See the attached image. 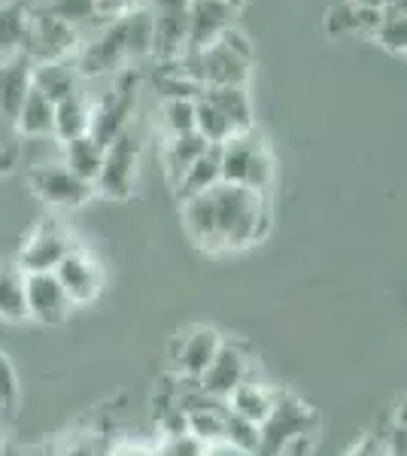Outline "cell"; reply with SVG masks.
<instances>
[{"instance_id": "obj_8", "label": "cell", "mask_w": 407, "mask_h": 456, "mask_svg": "<svg viewBox=\"0 0 407 456\" xmlns=\"http://www.w3.org/2000/svg\"><path fill=\"white\" fill-rule=\"evenodd\" d=\"M28 183H31L34 195L40 201H46L49 208H83L85 201L94 198V186L85 180H79L77 174L68 171L64 165H37L31 174H28Z\"/></svg>"}, {"instance_id": "obj_11", "label": "cell", "mask_w": 407, "mask_h": 456, "mask_svg": "<svg viewBox=\"0 0 407 456\" xmlns=\"http://www.w3.org/2000/svg\"><path fill=\"white\" fill-rule=\"evenodd\" d=\"M247 378H249L247 353H243L238 344L222 341L219 350H216V356H213V362L207 365V371L195 380V384H198V389H201L204 395L225 402L228 395H232Z\"/></svg>"}, {"instance_id": "obj_18", "label": "cell", "mask_w": 407, "mask_h": 456, "mask_svg": "<svg viewBox=\"0 0 407 456\" xmlns=\"http://www.w3.org/2000/svg\"><path fill=\"white\" fill-rule=\"evenodd\" d=\"M34 88H40L43 94L52 101V104H58V101L70 98V94H79V70L73 68L68 58H61V61H46V64H34Z\"/></svg>"}, {"instance_id": "obj_36", "label": "cell", "mask_w": 407, "mask_h": 456, "mask_svg": "<svg viewBox=\"0 0 407 456\" xmlns=\"http://www.w3.org/2000/svg\"><path fill=\"white\" fill-rule=\"evenodd\" d=\"M58 456H94V447L92 444H85V441H77V444H70V447H64Z\"/></svg>"}, {"instance_id": "obj_26", "label": "cell", "mask_w": 407, "mask_h": 456, "mask_svg": "<svg viewBox=\"0 0 407 456\" xmlns=\"http://www.w3.org/2000/svg\"><path fill=\"white\" fill-rule=\"evenodd\" d=\"M222 183V174H219V146H210L195 165L183 174V180L176 183L174 192L183 198H191V195H201V192H210L213 186Z\"/></svg>"}, {"instance_id": "obj_15", "label": "cell", "mask_w": 407, "mask_h": 456, "mask_svg": "<svg viewBox=\"0 0 407 456\" xmlns=\"http://www.w3.org/2000/svg\"><path fill=\"white\" fill-rule=\"evenodd\" d=\"M234 12H238V4L234 0H191L189 4V49L186 53H195V49L210 46L216 37L232 25Z\"/></svg>"}, {"instance_id": "obj_5", "label": "cell", "mask_w": 407, "mask_h": 456, "mask_svg": "<svg viewBox=\"0 0 407 456\" xmlns=\"http://www.w3.org/2000/svg\"><path fill=\"white\" fill-rule=\"evenodd\" d=\"M137 159H140V137L134 134V128H125L116 141L103 146V165L98 171V180H94V195L125 201V198L134 192Z\"/></svg>"}, {"instance_id": "obj_33", "label": "cell", "mask_w": 407, "mask_h": 456, "mask_svg": "<svg viewBox=\"0 0 407 456\" xmlns=\"http://www.w3.org/2000/svg\"><path fill=\"white\" fill-rule=\"evenodd\" d=\"M12 156H16V125L6 122L0 113V171L12 165Z\"/></svg>"}, {"instance_id": "obj_29", "label": "cell", "mask_w": 407, "mask_h": 456, "mask_svg": "<svg viewBox=\"0 0 407 456\" xmlns=\"http://www.w3.org/2000/svg\"><path fill=\"white\" fill-rule=\"evenodd\" d=\"M195 131L210 146H222V143L228 141V137H234V131H232V125H228V119L210 104V101L204 98V94L195 101Z\"/></svg>"}, {"instance_id": "obj_3", "label": "cell", "mask_w": 407, "mask_h": 456, "mask_svg": "<svg viewBox=\"0 0 407 456\" xmlns=\"http://www.w3.org/2000/svg\"><path fill=\"white\" fill-rule=\"evenodd\" d=\"M219 174L222 183H234V186H247L253 192L268 195L273 180V161L268 146L256 134V128L228 137L219 146Z\"/></svg>"}, {"instance_id": "obj_34", "label": "cell", "mask_w": 407, "mask_h": 456, "mask_svg": "<svg viewBox=\"0 0 407 456\" xmlns=\"http://www.w3.org/2000/svg\"><path fill=\"white\" fill-rule=\"evenodd\" d=\"M207 453V444H201L195 436H176V438H170L167 441V447H165V456H204Z\"/></svg>"}, {"instance_id": "obj_30", "label": "cell", "mask_w": 407, "mask_h": 456, "mask_svg": "<svg viewBox=\"0 0 407 456\" xmlns=\"http://www.w3.org/2000/svg\"><path fill=\"white\" fill-rule=\"evenodd\" d=\"M161 122H165L170 137L191 134V131H195V101H189V98L161 101Z\"/></svg>"}, {"instance_id": "obj_20", "label": "cell", "mask_w": 407, "mask_h": 456, "mask_svg": "<svg viewBox=\"0 0 407 456\" xmlns=\"http://www.w3.org/2000/svg\"><path fill=\"white\" fill-rule=\"evenodd\" d=\"M273 402H277V393H271L265 384H253L249 378L225 399L232 414H238V417H243V420H249L256 426L265 423V417L271 414Z\"/></svg>"}, {"instance_id": "obj_13", "label": "cell", "mask_w": 407, "mask_h": 456, "mask_svg": "<svg viewBox=\"0 0 407 456\" xmlns=\"http://www.w3.org/2000/svg\"><path fill=\"white\" fill-rule=\"evenodd\" d=\"M222 338L216 329H191L189 335H176L170 344V359H174V369L180 378L198 380L207 371V365L216 356Z\"/></svg>"}, {"instance_id": "obj_21", "label": "cell", "mask_w": 407, "mask_h": 456, "mask_svg": "<svg viewBox=\"0 0 407 456\" xmlns=\"http://www.w3.org/2000/svg\"><path fill=\"white\" fill-rule=\"evenodd\" d=\"M207 150H210V143H207L198 131H191V134H180V137H170L167 146H165V174H167L170 189H176V183L183 180V174H186Z\"/></svg>"}, {"instance_id": "obj_1", "label": "cell", "mask_w": 407, "mask_h": 456, "mask_svg": "<svg viewBox=\"0 0 407 456\" xmlns=\"http://www.w3.org/2000/svg\"><path fill=\"white\" fill-rule=\"evenodd\" d=\"M152 55V16L150 10H131L113 21L98 40L88 43L79 58V77H103L128 70L131 61Z\"/></svg>"}, {"instance_id": "obj_16", "label": "cell", "mask_w": 407, "mask_h": 456, "mask_svg": "<svg viewBox=\"0 0 407 456\" xmlns=\"http://www.w3.org/2000/svg\"><path fill=\"white\" fill-rule=\"evenodd\" d=\"M31 73H34V61L25 53L0 58V113H4L6 122L16 125L21 101L28 98V92L34 86Z\"/></svg>"}, {"instance_id": "obj_22", "label": "cell", "mask_w": 407, "mask_h": 456, "mask_svg": "<svg viewBox=\"0 0 407 456\" xmlns=\"http://www.w3.org/2000/svg\"><path fill=\"white\" fill-rule=\"evenodd\" d=\"M52 125H55V104L40 92V88L31 86L28 98L21 101L19 116H16V134L25 137H49Z\"/></svg>"}, {"instance_id": "obj_10", "label": "cell", "mask_w": 407, "mask_h": 456, "mask_svg": "<svg viewBox=\"0 0 407 456\" xmlns=\"http://www.w3.org/2000/svg\"><path fill=\"white\" fill-rule=\"evenodd\" d=\"M77 46V31L70 25H64L61 19H52L46 12L28 19L25 43H21V53L31 58L34 64L46 61H61L70 49Z\"/></svg>"}, {"instance_id": "obj_2", "label": "cell", "mask_w": 407, "mask_h": 456, "mask_svg": "<svg viewBox=\"0 0 407 456\" xmlns=\"http://www.w3.org/2000/svg\"><path fill=\"white\" fill-rule=\"evenodd\" d=\"M210 201L222 249H243L256 244L271 228L268 195L234 186V183H219L210 189Z\"/></svg>"}, {"instance_id": "obj_25", "label": "cell", "mask_w": 407, "mask_h": 456, "mask_svg": "<svg viewBox=\"0 0 407 456\" xmlns=\"http://www.w3.org/2000/svg\"><path fill=\"white\" fill-rule=\"evenodd\" d=\"M101 165H103V143L94 141L92 134H83V137H77V141L64 143V167L77 174L79 180L94 186Z\"/></svg>"}, {"instance_id": "obj_38", "label": "cell", "mask_w": 407, "mask_h": 456, "mask_svg": "<svg viewBox=\"0 0 407 456\" xmlns=\"http://www.w3.org/2000/svg\"><path fill=\"white\" fill-rule=\"evenodd\" d=\"M113 456H150L146 451H134V447H128V451H119V453H113Z\"/></svg>"}, {"instance_id": "obj_19", "label": "cell", "mask_w": 407, "mask_h": 456, "mask_svg": "<svg viewBox=\"0 0 407 456\" xmlns=\"http://www.w3.org/2000/svg\"><path fill=\"white\" fill-rule=\"evenodd\" d=\"M204 98L219 110L232 125L234 134L253 128V104H249L247 86H222V88H204Z\"/></svg>"}, {"instance_id": "obj_23", "label": "cell", "mask_w": 407, "mask_h": 456, "mask_svg": "<svg viewBox=\"0 0 407 456\" xmlns=\"http://www.w3.org/2000/svg\"><path fill=\"white\" fill-rule=\"evenodd\" d=\"M88 125H92V104L79 94L58 101L55 104V125H52V137L58 141H77V137L88 134Z\"/></svg>"}, {"instance_id": "obj_32", "label": "cell", "mask_w": 407, "mask_h": 456, "mask_svg": "<svg viewBox=\"0 0 407 456\" xmlns=\"http://www.w3.org/2000/svg\"><path fill=\"white\" fill-rule=\"evenodd\" d=\"M98 12V0H55L46 10V16L61 19L64 25H79V21L92 19Z\"/></svg>"}, {"instance_id": "obj_9", "label": "cell", "mask_w": 407, "mask_h": 456, "mask_svg": "<svg viewBox=\"0 0 407 456\" xmlns=\"http://www.w3.org/2000/svg\"><path fill=\"white\" fill-rule=\"evenodd\" d=\"M73 249V240L68 228L55 219H43L40 225L31 232V238L25 240L19 253V268L21 274H40V271H52L58 262Z\"/></svg>"}, {"instance_id": "obj_12", "label": "cell", "mask_w": 407, "mask_h": 456, "mask_svg": "<svg viewBox=\"0 0 407 456\" xmlns=\"http://www.w3.org/2000/svg\"><path fill=\"white\" fill-rule=\"evenodd\" d=\"M25 305L28 320H37L43 326H58L68 320L70 298L61 289L58 277L52 271H40V274H25Z\"/></svg>"}, {"instance_id": "obj_7", "label": "cell", "mask_w": 407, "mask_h": 456, "mask_svg": "<svg viewBox=\"0 0 407 456\" xmlns=\"http://www.w3.org/2000/svg\"><path fill=\"white\" fill-rule=\"evenodd\" d=\"M189 4L191 0H152V55L180 61L189 49Z\"/></svg>"}, {"instance_id": "obj_27", "label": "cell", "mask_w": 407, "mask_h": 456, "mask_svg": "<svg viewBox=\"0 0 407 456\" xmlns=\"http://www.w3.org/2000/svg\"><path fill=\"white\" fill-rule=\"evenodd\" d=\"M371 37H374L377 46H383L392 55H404L407 53V10H404V0L387 6V10H380V21H377Z\"/></svg>"}, {"instance_id": "obj_6", "label": "cell", "mask_w": 407, "mask_h": 456, "mask_svg": "<svg viewBox=\"0 0 407 456\" xmlns=\"http://www.w3.org/2000/svg\"><path fill=\"white\" fill-rule=\"evenodd\" d=\"M137 107V73L122 70L116 77L113 88L92 107V125H88V134L98 143L107 146L110 141L122 134L125 128H131V116Z\"/></svg>"}, {"instance_id": "obj_37", "label": "cell", "mask_w": 407, "mask_h": 456, "mask_svg": "<svg viewBox=\"0 0 407 456\" xmlns=\"http://www.w3.org/2000/svg\"><path fill=\"white\" fill-rule=\"evenodd\" d=\"M353 6H362V10H387V6H392V4H398V0H350Z\"/></svg>"}, {"instance_id": "obj_17", "label": "cell", "mask_w": 407, "mask_h": 456, "mask_svg": "<svg viewBox=\"0 0 407 456\" xmlns=\"http://www.w3.org/2000/svg\"><path fill=\"white\" fill-rule=\"evenodd\" d=\"M180 210H183V228H186V234L195 240L198 247L210 249V253L222 249L219 247V232H216V216H213L210 192L183 198Z\"/></svg>"}, {"instance_id": "obj_24", "label": "cell", "mask_w": 407, "mask_h": 456, "mask_svg": "<svg viewBox=\"0 0 407 456\" xmlns=\"http://www.w3.org/2000/svg\"><path fill=\"white\" fill-rule=\"evenodd\" d=\"M0 320L6 322H25V274L16 262H0Z\"/></svg>"}, {"instance_id": "obj_31", "label": "cell", "mask_w": 407, "mask_h": 456, "mask_svg": "<svg viewBox=\"0 0 407 456\" xmlns=\"http://www.w3.org/2000/svg\"><path fill=\"white\" fill-rule=\"evenodd\" d=\"M222 441H228V444L240 453H256L258 451V426L228 411L225 414V438Z\"/></svg>"}, {"instance_id": "obj_4", "label": "cell", "mask_w": 407, "mask_h": 456, "mask_svg": "<svg viewBox=\"0 0 407 456\" xmlns=\"http://www.w3.org/2000/svg\"><path fill=\"white\" fill-rule=\"evenodd\" d=\"M183 73L195 79L201 88H222V86H247L249 79V64L247 58L225 46V43L213 40L210 46L195 49L180 58Z\"/></svg>"}, {"instance_id": "obj_35", "label": "cell", "mask_w": 407, "mask_h": 456, "mask_svg": "<svg viewBox=\"0 0 407 456\" xmlns=\"http://www.w3.org/2000/svg\"><path fill=\"white\" fill-rule=\"evenodd\" d=\"M346 456H387V447H383L380 436H365L359 444L350 447V453Z\"/></svg>"}, {"instance_id": "obj_14", "label": "cell", "mask_w": 407, "mask_h": 456, "mask_svg": "<svg viewBox=\"0 0 407 456\" xmlns=\"http://www.w3.org/2000/svg\"><path fill=\"white\" fill-rule=\"evenodd\" d=\"M52 274L58 277L61 289L68 292L70 305H85V301H94L101 292V268L94 265V259L83 249L73 247L61 262L52 268Z\"/></svg>"}, {"instance_id": "obj_28", "label": "cell", "mask_w": 407, "mask_h": 456, "mask_svg": "<svg viewBox=\"0 0 407 456\" xmlns=\"http://www.w3.org/2000/svg\"><path fill=\"white\" fill-rule=\"evenodd\" d=\"M28 12L21 4H6L0 6V58L21 53V43H25L28 31Z\"/></svg>"}]
</instances>
